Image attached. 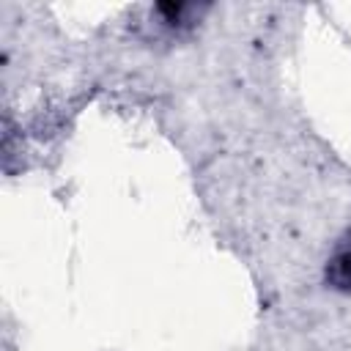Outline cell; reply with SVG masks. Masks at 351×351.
Returning a JSON list of instances; mask_svg holds the SVG:
<instances>
[{
  "mask_svg": "<svg viewBox=\"0 0 351 351\" xmlns=\"http://www.w3.org/2000/svg\"><path fill=\"white\" fill-rule=\"evenodd\" d=\"M326 280L335 285V288H343V291H351V250H340L329 266H326Z\"/></svg>",
  "mask_w": 351,
  "mask_h": 351,
  "instance_id": "1",
  "label": "cell"
}]
</instances>
